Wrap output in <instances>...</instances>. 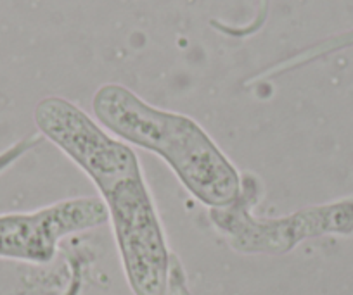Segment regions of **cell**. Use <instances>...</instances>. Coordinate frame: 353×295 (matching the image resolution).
Returning <instances> with one entry per match:
<instances>
[{"label":"cell","mask_w":353,"mask_h":295,"mask_svg":"<svg viewBox=\"0 0 353 295\" xmlns=\"http://www.w3.org/2000/svg\"><path fill=\"white\" fill-rule=\"evenodd\" d=\"M110 221L106 204L96 197L57 202L33 212L0 215V259L47 264L59 242Z\"/></svg>","instance_id":"obj_3"},{"label":"cell","mask_w":353,"mask_h":295,"mask_svg":"<svg viewBox=\"0 0 353 295\" xmlns=\"http://www.w3.org/2000/svg\"><path fill=\"white\" fill-rule=\"evenodd\" d=\"M94 113L118 138L165 159L203 204L230 208L239 197L236 168L196 121L156 109L118 85H106L97 91Z\"/></svg>","instance_id":"obj_2"},{"label":"cell","mask_w":353,"mask_h":295,"mask_svg":"<svg viewBox=\"0 0 353 295\" xmlns=\"http://www.w3.org/2000/svg\"><path fill=\"white\" fill-rule=\"evenodd\" d=\"M35 123L103 193L132 294L166 295L172 261L135 152L63 98L42 100Z\"/></svg>","instance_id":"obj_1"}]
</instances>
